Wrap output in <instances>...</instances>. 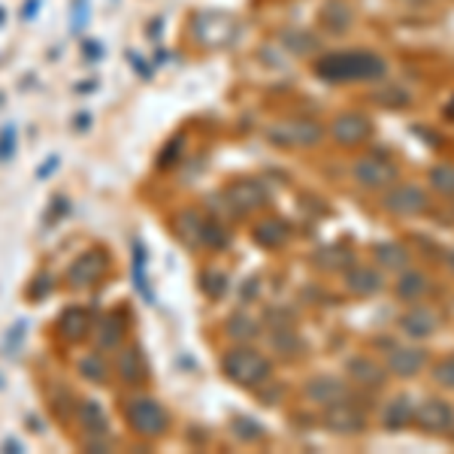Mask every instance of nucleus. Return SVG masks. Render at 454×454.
Masks as SVG:
<instances>
[{
  "instance_id": "nucleus-4",
  "label": "nucleus",
  "mask_w": 454,
  "mask_h": 454,
  "mask_svg": "<svg viewBox=\"0 0 454 454\" xmlns=\"http://www.w3.org/2000/svg\"><path fill=\"white\" fill-rule=\"evenodd\" d=\"M321 137H325L321 124L309 119H285L267 128V140L273 145H282V149H312V145L321 143Z\"/></svg>"
},
{
  "instance_id": "nucleus-19",
  "label": "nucleus",
  "mask_w": 454,
  "mask_h": 454,
  "mask_svg": "<svg viewBox=\"0 0 454 454\" xmlns=\"http://www.w3.org/2000/svg\"><path fill=\"white\" fill-rule=\"evenodd\" d=\"M291 237V227L282 222V218H267V222H261L254 227V239L263 246V248H279L288 243Z\"/></svg>"
},
{
  "instance_id": "nucleus-28",
  "label": "nucleus",
  "mask_w": 454,
  "mask_h": 454,
  "mask_svg": "<svg viewBox=\"0 0 454 454\" xmlns=\"http://www.w3.org/2000/svg\"><path fill=\"white\" fill-rule=\"evenodd\" d=\"M315 263H318L321 270H346V267H351V254L333 246V248H325V252L315 254Z\"/></svg>"
},
{
  "instance_id": "nucleus-12",
  "label": "nucleus",
  "mask_w": 454,
  "mask_h": 454,
  "mask_svg": "<svg viewBox=\"0 0 454 454\" xmlns=\"http://www.w3.org/2000/svg\"><path fill=\"white\" fill-rule=\"evenodd\" d=\"M106 273V258L104 252H85L82 258L73 261L70 267V285H76V288H88V285L100 282Z\"/></svg>"
},
{
  "instance_id": "nucleus-32",
  "label": "nucleus",
  "mask_w": 454,
  "mask_h": 454,
  "mask_svg": "<svg viewBox=\"0 0 454 454\" xmlns=\"http://www.w3.org/2000/svg\"><path fill=\"white\" fill-rule=\"evenodd\" d=\"M372 100H376V104H382V106H387V109H397V106L409 104V94L403 91L400 85H385L382 91L372 94Z\"/></svg>"
},
{
  "instance_id": "nucleus-2",
  "label": "nucleus",
  "mask_w": 454,
  "mask_h": 454,
  "mask_svg": "<svg viewBox=\"0 0 454 454\" xmlns=\"http://www.w3.org/2000/svg\"><path fill=\"white\" fill-rule=\"evenodd\" d=\"M270 372H273L270 361L254 348H233L224 355V376L243 387H258L267 382Z\"/></svg>"
},
{
  "instance_id": "nucleus-14",
  "label": "nucleus",
  "mask_w": 454,
  "mask_h": 454,
  "mask_svg": "<svg viewBox=\"0 0 454 454\" xmlns=\"http://www.w3.org/2000/svg\"><path fill=\"white\" fill-rule=\"evenodd\" d=\"M400 327H403V333L412 336V340H427L439 327V315L434 309H427V306H415V309H409L400 318Z\"/></svg>"
},
{
  "instance_id": "nucleus-7",
  "label": "nucleus",
  "mask_w": 454,
  "mask_h": 454,
  "mask_svg": "<svg viewBox=\"0 0 454 454\" xmlns=\"http://www.w3.org/2000/svg\"><path fill=\"white\" fill-rule=\"evenodd\" d=\"M385 209L391 215H421L430 209V197L419 185H394L385 197Z\"/></svg>"
},
{
  "instance_id": "nucleus-20",
  "label": "nucleus",
  "mask_w": 454,
  "mask_h": 454,
  "mask_svg": "<svg viewBox=\"0 0 454 454\" xmlns=\"http://www.w3.org/2000/svg\"><path fill=\"white\" fill-rule=\"evenodd\" d=\"M427 291H430V282H427V276L419 273V270H409V273H403L400 282H397V297L406 300V303H419Z\"/></svg>"
},
{
  "instance_id": "nucleus-27",
  "label": "nucleus",
  "mask_w": 454,
  "mask_h": 454,
  "mask_svg": "<svg viewBox=\"0 0 454 454\" xmlns=\"http://www.w3.org/2000/svg\"><path fill=\"white\" fill-rule=\"evenodd\" d=\"M121 333H124L121 315H106V318L98 325V346L100 348H115L121 342Z\"/></svg>"
},
{
  "instance_id": "nucleus-34",
  "label": "nucleus",
  "mask_w": 454,
  "mask_h": 454,
  "mask_svg": "<svg viewBox=\"0 0 454 454\" xmlns=\"http://www.w3.org/2000/svg\"><path fill=\"white\" fill-rule=\"evenodd\" d=\"M203 291H207V294L215 300V297H222L224 291H227V282H224V273H215V270H207V273H203Z\"/></svg>"
},
{
  "instance_id": "nucleus-11",
  "label": "nucleus",
  "mask_w": 454,
  "mask_h": 454,
  "mask_svg": "<svg viewBox=\"0 0 454 454\" xmlns=\"http://www.w3.org/2000/svg\"><path fill=\"white\" fill-rule=\"evenodd\" d=\"M227 203H231L233 212H254L267 203V192L252 179H243V182H233L231 188L224 192Z\"/></svg>"
},
{
  "instance_id": "nucleus-22",
  "label": "nucleus",
  "mask_w": 454,
  "mask_h": 454,
  "mask_svg": "<svg viewBox=\"0 0 454 454\" xmlns=\"http://www.w3.org/2000/svg\"><path fill=\"white\" fill-rule=\"evenodd\" d=\"M79 424L85 427V434L106 436V415H104V409H100L94 400H82V403H79Z\"/></svg>"
},
{
  "instance_id": "nucleus-13",
  "label": "nucleus",
  "mask_w": 454,
  "mask_h": 454,
  "mask_svg": "<svg viewBox=\"0 0 454 454\" xmlns=\"http://www.w3.org/2000/svg\"><path fill=\"white\" fill-rule=\"evenodd\" d=\"M306 397L321 403V406H333V403H342V400H351V387L342 382V379H333V376H318L306 385Z\"/></svg>"
},
{
  "instance_id": "nucleus-33",
  "label": "nucleus",
  "mask_w": 454,
  "mask_h": 454,
  "mask_svg": "<svg viewBox=\"0 0 454 454\" xmlns=\"http://www.w3.org/2000/svg\"><path fill=\"white\" fill-rule=\"evenodd\" d=\"M285 46L294 49L297 55H309L312 49L318 46V40H312V34H306V31H291V34H285Z\"/></svg>"
},
{
  "instance_id": "nucleus-26",
  "label": "nucleus",
  "mask_w": 454,
  "mask_h": 454,
  "mask_svg": "<svg viewBox=\"0 0 454 454\" xmlns=\"http://www.w3.org/2000/svg\"><path fill=\"white\" fill-rule=\"evenodd\" d=\"M376 258L385 270H406L409 252H406V246H400V243H379Z\"/></svg>"
},
{
  "instance_id": "nucleus-25",
  "label": "nucleus",
  "mask_w": 454,
  "mask_h": 454,
  "mask_svg": "<svg viewBox=\"0 0 454 454\" xmlns=\"http://www.w3.org/2000/svg\"><path fill=\"white\" fill-rule=\"evenodd\" d=\"M203 227H207V222H203L197 212H182V215L176 218V231L182 233V239H185L188 246H203Z\"/></svg>"
},
{
  "instance_id": "nucleus-3",
  "label": "nucleus",
  "mask_w": 454,
  "mask_h": 454,
  "mask_svg": "<svg viewBox=\"0 0 454 454\" xmlns=\"http://www.w3.org/2000/svg\"><path fill=\"white\" fill-rule=\"evenodd\" d=\"M239 34V21L237 16L224 10H207L194 19V36L203 43L207 49H224L237 40Z\"/></svg>"
},
{
  "instance_id": "nucleus-8",
  "label": "nucleus",
  "mask_w": 454,
  "mask_h": 454,
  "mask_svg": "<svg viewBox=\"0 0 454 454\" xmlns=\"http://www.w3.org/2000/svg\"><path fill=\"white\" fill-rule=\"evenodd\" d=\"M412 419L421 430H427V434H449L454 427V409L445 400L430 397L415 406Z\"/></svg>"
},
{
  "instance_id": "nucleus-18",
  "label": "nucleus",
  "mask_w": 454,
  "mask_h": 454,
  "mask_svg": "<svg viewBox=\"0 0 454 454\" xmlns=\"http://www.w3.org/2000/svg\"><path fill=\"white\" fill-rule=\"evenodd\" d=\"M351 21H355V12H351V6L346 0H327V4L321 6V25L331 34H346L351 27Z\"/></svg>"
},
{
  "instance_id": "nucleus-21",
  "label": "nucleus",
  "mask_w": 454,
  "mask_h": 454,
  "mask_svg": "<svg viewBox=\"0 0 454 454\" xmlns=\"http://www.w3.org/2000/svg\"><path fill=\"white\" fill-rule=\"evenodd\" d=\"M412 400L406 397V394H400V397H394L391 403H387L385 409V427L387 430H403L406 424H412Z\"/></svg>"
},
{
  "instance_id": "nucleus-5",
  "label": "nucleus",
  "mask_w": 454,
  "mask_h": 454,
  "mask_svg": "<svg viewBox=\"0 0 454 454\" xmlns=\"http://www.w3.org/2000/svg\"><path fill=\"white\" fill-rule=\"evenodd\" d=\"M128 421L140 436H160L167 430V412L158 400L137 397L128 403Z\"/></svg>"
},
{
  "instance_id": "nucleus-37",
  "label": "nucleus",
  "mask_w": 454,
  "mask_h": 454,
  "mask_svg": "<svg viewBox=\"0 0 454 454\" xmlns=\"http://www.w3.org/2000/svg\"><path fill=\"white\" fill-rule=\"evenodd\" d=\"M442 115H445V119H449V121H454V98L449 100V104L442 106Z\"/></svg>"
},
{
  "instance_id": "nucleus-9",
  "label": "nucleus",
  "mask_w": 454,
  "mask_h": 454,
  "mask_svg": "<svg viewBox=\"0 0 454 454\" xmlns=\"http://www.w3.org/2000/svg\"><path fill=\"white\" fill-rule=\"evenodd\" d=\"M331 137L340 145H361L372 137V124L370 119H364L361 113H346L331 124Z\"/></svg>"
},
{
  "instance_id": "nucleus-30",
  "label": "nucleus",
  "mask_w": 454,
  "mask_h": 454,
  "mask_svg": "<svg viewBox=\"0 0 454 454\" xmlns=\"http://www.w3.org/2000/svg\"><path fill=\"white\" fill-rule=\"evenodd\" d=\"M79 372L88 382H106V364L98 355H85L79 357Z\"/></svg>"
},
{
  "instance_id": "nucleus-35",
  "label": "nucleus",
  "mask_w": 454,
  "mask_h": 454,
  "mask_svg": "<svg viewBox=\"0 0 454 454\" xmlns=\"http://www.w3.org/2000/svg\"><path fill=\"white\" fill-rule=\"evenodd\" d=\"M434 379L442 387H454V357H449V361H439L434 367Z\"/></svg>"
},
{
  "instance_id": "nucleus-31",
  "label": "nucleus",
  "mask_w": 454,
  "mask_h": 454,
  "mask_svg": "<svg viewBox=\"0 0 454 454\" xmlns=\"http://www.w3.org/2000/svg\"><path fill=\"white\" fill-rule=\"evenodd\" d=\"M227 333H231L233 340H254V336H258V325H254L248 315H233V318L227 321Z\"/></svg>"
},
{
  "instance_id": "nucleus-15",
  "label": "nucleus",
  "mask_w": 454,
  "mask_h": 454,
  "mask_svg": "<svg viewBox=\"0 0 454 454\" xmlns=\"http://www.w3.org/2000/svg\"><path fill=\"white\" fill-rule=\"evenodd\" d=\"M427 364V351L424 348H394L387 355V370L397 376H419Z\"/></svg>"
},
{
  "instance_id": "nucleus-23",
  "label": "nucleus",
  "mask_w": 454,
  "mask_h": 454,
  "mask_svg": "<svg viewBox=\"0 0 454 454\" xmlns=\"http://www.w3.org/2000/svg\"><path fill=\"white\" fill-rule=\"evenodd\" d=\"M119 372H121L124 382H130V385L143 382V379H145V361H143L140 348H124L121 351V355H119Z\"/></svg>"
},
{
  "instance_id": "nucleus-1",
  "label": "nucleus",
  "mask_w": 454,
  "mask_h": 454,
  "mask_svg": "<svg viewBox=\"0 0 454 454\" xmlns=\"http://www.w3.org/2000/svg\"><path fill=\"white\" fill-rule=\"evenodd\" d=\"M387 73V61L370 49H346L315 61V76L325 82H376Z\"/></svg>"
},
{
  "instance_id": "nucleus-38",
  "label": "nucleus",
  "mask_w": 454,
  "mask_h": 454,
  "mask_svg": "<svg viewBox=\"0 0 454 454\" xmlns=\"http://www.w3.org/2000/svg\"><path fill=\"white\" fill-rule=\"evenodd\" d=\"M449 267H451V273H454V254H451V258H449Z\"/></svg>"
},
{
  "instance_id": "nucleus-10",
  "label": "nucleus",
  "mask_w": 454,
  "mask_h": 454,
  "mask_svg": "<svg viewBox=\"0 0 454 454\" xmlns=\"http://www.w3.org/2000/svg\"><path fill=\"white\" fill-rule=\"evenodd\" d=\"M325 424L327 430H333V434H361L364 427H367V419H364V412L357 406H351V400H342V403H333V406H327L325 412Z\"/></svg>"
},
{
  "instance_id": "nucleus-17",
  "label": "nucleus",
  "mask_w": 454,
  "mask_h": 454,
  "mask_svg": "<svg viewBox=\"0 0 454 454\" xmlns=\"http://www.w3.org/2000/svg\"><path fill=\"white\" fill-rule=\"evenodd\" d=\"M348 379H355V382L364 387H382L387 372H385V367H379L376 361H370V357H351Z\"/></svg>"
},
{
  "instance_id": "nucleus-24",
  "label": "nucleus",
  "mask_w": 454,
  "mask_h": 454,
  "mask_svg": "<svg viewBox=\"0 0 454 454\" xmlns=\"http://www.w3.org/2000/svg\"><path fill=\"white\" fill-rule=\"evenodd\" d=\"M61 333L67 336V340H82V336L91 331V315H88L85 309H67L61 315Z\"/></svg>"
},
{
  "instance_id": "nucleus-29",
  "label": "nucleus",
  "mask_w": 454,
  "mask_h": 454,
  "mask_svg": "<svg viewBox=\"0 0 454 454\" xmlns=\"http://www.w3.org/2000/svg\"><path fill=\"white\" fill-rule=\"evenodd\" d=\"M430 185H434L439 194L454 197V167L451 164L434 167V170H430Z\"/></svg>"
},
{
  "instance_id": "nucleus-36",
  "label": "nucleus",
  "mask_w": 454,
  "mask_h": 454,
  "mask_svg": "<svg viewBox=\"0 0 454 454\" xmlns=\"http://www.w3.org/2000/svg\"><path fill=\"white\" fill-rule=\"evenodd\" d=\"M237 434L243 436V439H261V436H263V430H261L254 421L243 419V421H237Z\"/></svg>"
},
{
  "instance_id": "nucleus-6",
  "label": "nucleus",
  "mask_w": 454,
  "mask_h": 454,
  "mask_svg": "<svg viewBox=\"0 0 454 454\" xmlns=\"http://www.w3.org/2000/svg\"><path fill=\"white\" fill-rule=\"evenodd\" d=\"M397 164L391 158L382 155H364L361 160H355V179L357 185L370 188V192H379V188H387L397 182Z\"/></svg>"
},
{
  "instance_id": "nucleus-16",
  "label": "nucleus",
  "mask_w": 454,
  "mask_h": 454,
  "mask_svg": "<svg viewBox=\"0 0 454 454\" xmlns=\"http://www.w3.org/2000/svg\"><path fill=\"white\" fill-rule=\"evenodd\" d=\"M346 288L355 297H372L382 291V276L372 267H348L346 270Z\"/></svg>"
}]
</instances>
